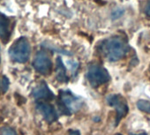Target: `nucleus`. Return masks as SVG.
I'll use <instances>...</instances> for the list:
<instances>
[{
    "label": "nucleus",
    "mask_w": 150,
    "mask_h": 135,
    "mask_svg": "<svg viewBox=\"0 0 150 135\" xmlns=\"http://www.w3.org/2000/svg\"><path fill=\"white\" fill-rule=\"evenodd\" d=\"M101 50L110 61H117L126 56L129 51L127 42L121 36L106 39L101 45Z\"/></svg>",
    "instance_id": "nucleus-1"
},
{
    "label": "nucleus",
    "mask_w": 150,
    "mask_h": 135,
    "mask_svg": "<svg viewBox=\"0 0 150 135\" xmlns=\"http://www.w3.org/2000/svg\"><path fill=\"white\" fill-rule=\"evenodd\" d=\"M57 105L62 114L69 116L72 112H75L81 109L82 102L78 96L74 95L70 91H60Z\"/></svg>",
    "instance_id": "nucleus-2"
},
{
    "label": "nucleus",
    "mask_w": 150,
    "mask_h": 135,
    "mask_svg": "<svg viewBox=\"0 0 150 135\" xmlns=\"http://www.w3.org/2000/svg\"><path fill=\"white\" fill-rule=\"evenodd\" d=\"M9 56L14 62L24 64L30 57V44L26 37L16 40L9 49Z\"/></svg>",
    "instance_id": "nucleus-3"
},
{
    "label": "nucleus",
    "mask_w": 150,
    "mask_h": 135,
    "mask_svg": "<svg viewBox=\"0 0 150 135\" xmlns=\"http://www.w3.org/2000/svg\"><path fill=\"white\" fill-rule=\"evenodd\" d=\"M87 79L92 88H97L107 83L110 80V76L103 66L97 64H93L88 67Z\"/></svg>",
    "instance_id": "nucleus-4"
},
{
    "label": "nucleus",
    "mask_w": 150,
    "mask_h": 135,
    "mask_svg": "<svg viewBox=\"0 0 150 135\" xmlns=\"http://www.w3.org/2000/svg\"><path fill=\"white\" fill-rule=\"evenodd\" d=\"M107 102L116 109L117 111V117H116V125L118 124L119 121L125 117V115L129 111V107L126 103L125 99L118 94L110 95L107 98Z\"/></svg>",
    "instance_id": "nucleus-5"
},
{
    "label": "nucleus",
    "mask_w": 150,
    "mask_h": 135,
    "mask_svg": "<svg viewBox=\"0 0 150 135\" xmlns=\"http://www.w3.org/2000/svg\"><path fill=\"white\" fill-rule=\"evenodd\" d=\"M34 68L42 75H48L52 69V62L50 56L44 51H39L33 61Z\"/></svg>",
    "instance_id": "nucleus-6"
},
{
    "label": "nucleus",
    "mask_w": 150,
    "mask_h": 135,
    "mask_svg": "<svg viewBox=\"0 0 150 135\" xmlns=\"http://www.w3.org/2000/svg\"><path fill=\"white\" fill-rule=\"evenodd\" d=\"M36 109L48 123H52L57 119V111L51 104L44 102H39L36 104Z\"/></svg>",
    "instance_id": "nucleus-7"
},
{
    "label": "nucleus",
    "mask_w": 150,
    "mask_h": 135,
    "mask_svg": "<svg viewBox=\"0 0 150 135\" xmlns=\"http://www.w3.org/2000/svg\"><path fill=\"white\" fill-rule=\"evenodd\" d=\"M32 95L35 99H44V100H51L54 98L53 93L50 91L49 87L45 82L40 83L32 92Z\"/></svg>",
    "instance_id": "nucleus-8"
},
{
    "label": "nucleus",
    "mask_w": 150,
    "mask_h": 135,
    "mask_svg": "<svg viewBox=\"0 0 150 135\" xmlns=\"http://www.w3.org/2000/svg\"><path fill=\"white\" fill-rule=\"evenodd\" d=\"M10 35V20L7 16L0 13V37L4 42H7Z\"/></svg>",
    "instance_id": "nucleus-9"
},
{
    "label": "nucleus",
    "mask_w": 150,
    "mask_h": 135,
    "mask_svg": "<svg viewBox=\"0 0 150 135\" xmlns=\"http://www.w3.org/2000/svg\"><path fill=\"white\" fill-rule=\"evenodd\" d=\"M56 75L57 79L60 82H67L68 81V77L66 74V70L64 64L61 59V57L57 58V66H56Z\"/></svg>",
    "instance_id": "nucleus-10"
},
{
    "label": "nucleus",
    "mask_w": 150,
    "mask_h": 135,
    "mask_svg": "<svg viewBox=\"0 0 150 135\" xmlns=\"http://www.w3.org/2000/svg\"><path fill=\"white\" fill-rule=\"evenodd\" d=\"M137 107L141 111H144V112L150 114V102L146 101V100H139L137 102Z\"/></svg>",
    "instance_id": "nucleus-11"
},
{
    "label": "nucleus",
    "mask_w": 150,
    "mask_h": 135,
    "mask_svg": "<svg viewBox=\"0 0 150 135\" xmlns=\"http://www.w3.org/2000/svg\"><path fill=\"white\" fill-rule=\"evenodd\" d=\"M1 86H2V92H3V93H6V92L8 91L9 86H10L9 79H8L6 76H3V78H2V83H1Z\"/></svg>",
    "instance_id": "nucleus-12"
},
{
    "label": "nucleus",
    "mask_w": 150,
    "mask_h": 135,
    "mask_svg": "<svg viewBox=\"0 0 150 135\" xmlns=\"http://www.w3.org/2000/svg\"><path fill=\"white\" fill-rule=\"evenodd\" d=\"M0 135H17V133L10 127H4L0 130Z\"/></svg>",
    "instance_id": "nucleus-13"
},
{
    "label": "nucleus",
    "mask_w": 150,
    "mask_h": 135,
    "mask_svg": "<svg viewBox=\"0 0 150 135\" xmlns=\"http://www.w3.org/2000/svg\"><path fill=\"white\" fill-rule=\"evenodd\" d=\"M123 13H124V10L123 9H121V8H117V9H115L113 12H112V17H113V19H118V18H120L122 15H123Z\"/></svg>",
    "instance_id": "nucleus-14"
},
{
    "label": "nucleus",
    "mask_w": 150,
    "mask_h": 135,
    "mask_svg": "<svg viewBox=\"0 0 150 135\" xmlns=\"http://www.w3.org/2000/svg\"><path fill=\"white\" fill-rule=\"evenodd\" d=\"M145 12H146V14L150 17V1L147 3V5L146 6V8H145Z\"/></svg>",
    "instance_id": "nucleus-15"
},
{
    "label": "nucleus",
    "mask_w": 150,
    "mask_h": 135,
    "mask_svg": "<svg viewBox=\"0 0 150 135\" xmlns=\"http://www.w3.org/2000/svg\"><path fill=\"white\" fill-rule=\"evenodd\" d=\"M69 135H81V132L78 130H70Z\"/></svg>",
    "instance_id": "nucleus-16"
},
{
    "label": "nucleus",
    "mask_w": 150,
    "mask_h": 135,
    "mask_svg": "<svg viewBox=\"0 0 150 135\" xmlns=\"http://www.w3.org/2000/svg\"><path fill=\"white\" fill-rule=\"evenodd\" d=\"M132 135H146V133L142 132V133H139V134H132Z\"/></svg>",
    "instance_id": "nucleus-17"
},
{
    "label": "nucleus",
    "mask_w": 150,
    "mask_h": 135,
    "mask_svg": "<svg viewBox=\"0 0 150 135\" xmlns=\"http://www.w3.org/2000/svg\"><path fill=\"white\" fill-rule=\"evenodd\" d=\"M115 135H123V134H121V133H116Z\"/></svg>",
    "instance_id": "nucleus-18"
},
{
    "label": "nucleus",
    "mask_w": 150,
    "mask_h": 135,
    "mask_svg": "<svg viewBox=\"0 0 150 135\" xmlns=\"http://www.w3.org/2000/svg\"><path fill=\"white\" fill-rule=\"evenodd\" d=\"M0 61H1V60H0Z\"/></svg>",
    "instance_id": "nucleus-19"
}]
</instances>
